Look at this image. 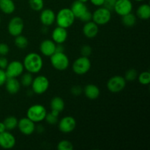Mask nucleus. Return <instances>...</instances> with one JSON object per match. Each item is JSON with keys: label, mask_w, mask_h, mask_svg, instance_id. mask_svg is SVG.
Here are the masks:
<instances>
[{"label": "nucleus", "mask_w": 150, "mask_h": 150, "mask_svg": "<svg viewBox=\"0 0 150 150\" xmlns=\"http://www.w3.org/2000/svg\"><path fill=\"white\" fill-rule=\"evenodd\" d=\"M22 63L24 70L32 74L40 73L43 67V60L42 57L35 52H31L26 54Z\"/></svg>", "instance_id": "f257e3e1"}, {"label": "nucleus", "mask_w": 150, "mask_h": 150, "mask_svg": "<svg viewBox=\"0 0 150 150\" xmlns=\"http://www.w3.org/2000/svg\"><path fill=\"white\" fill-rule=\"evenodd\" d=\"M75 19L76 17L70 8L64 7L59 10L57 14L56 15L55 22L58 26L67 29L73 26L75 22Z\"/></svg>", "instance_id": "f03ea898"}, {"label": "nucleus", "mask_w": 150, "mask_h": 150, "mask_svg": "<svg viewBox=\"0 0 150 150\" xmlns=\"http://www.w3.org/2000/svg\"><path fill=\"white\" fill-rule=\"evenodd\" d=\"M47 114V110L41 104H35L29 107L26 111V117L35 123L44 121Z\"/></svg>", "instance_id": "7ed1b4c3"}, {"label": "nucleus", "mask_w": 150, "mask_h": 150, "mask_svg": "<svg viewBox=\"0 0 150 150\" xmlns=\"http://www.w3.org/2000/svg\"><path fill=\"white\" fill-rule=\"evenodd\" d=\"M51 65L59 71L66 70L70 64V60L64 52H55L50 57Z\"/></svg>", "instance_id": "20e7f679"}, {"label": "nucleus", "mask_w": 150, "mask_h": 150, "mask_svg": "<svg viewBox=\"0 0 150 150\" xmlns=\"http://www.w3.org/2000/svg\"><path fill=\"white\" fill-rule=\"evenodd\" d=\"M91 66L92 63L89 57L81 56L73 62L72 69L76 74L79 76H83L89 71Z\"/></svg>", "instance_id": "39448f33"}, {"label": "nucleus", "mask_w": 150, "mask_h": 150, "mask_svg": "<svg viewBox=\"0 0 150 150\" xmlns=\"http://www.w3.org/2000/svg\"><path fill=\"white\" fill-rule=\"evenodd\" d=\"M49 85L50 82L48 78L42 75H40L34 78L31 86L33 93L36 95H42L47 92L49 88Z\"/></svg>", "instance_id": "423d86ee"}, {"label": "nucleus", "mask_w": 150, "mask_h": 150, "mask_svg": "<svg viewBox=\"0 0 150 150\" xmlns=\"http://www.w3.org/2000/svg\"><path fill=\"white\" fill-rule=\"evenodd\" d=\"M111 19V11L104 7H99L92 13V21L95 22L98 26L105 25Z\"/></svg>", "instance_id": "0eeeda50"}, {"label": "nucleus", "mask_w": 150, "mask_h": 150, "mask_svg": "<svg viewBox=\"0 0 150 150\" xmlns=\"http://www.w3.org/2000/svg\"><path fill=\"white\" fill-rule=\"evenodd\" d=\"M127 81L123 76H114L107 81V89L111 93H119L125 88Z\"/></svg>", "instance_id": "6e6552de"}, {"label": "nucleus", "mask_w": 150, "mask_h": 150, "mask_svg": "<svg viewBox=\"0 0 150 150\" xmlns=\"http://www.w3.org/2000/svg\"><path fill=\"white\" fill-rule=\"evenodd\" d=\"M24 29V23L23 19L18 16L13 17L7 24V31L11 36L16 37L21 35Z\"/></svg>", "instance_id": "1a4fd4ad"}, {"label": "nucleus", "mask_w": 150, "mask_h": 150, "mask_svg": "<svg viewBox=\"0 0 150 150\" xmlns=\"http://www.w3.org/2000/svg\"><path fill=\"white\" fill-rule=\"evenodd\" d=\"M4 70L7 78H18L23 74L24 67L21 62L14 60L8 63Z\"/></svg>", "instance_id": "9d476101"}, {"label": "nucleus", "mask_w": 150, "mask_h": 150, "mask_svg": "<svg viewBox=\"0 0 150 150\" xmlns=\"http://www.w3.org/2000/svg\"><path fill=\"white\" fill-rule=\"evenodd\" d=\"M58 127L60 132L64 134H67L76 129V120L72 116H66L58 121Z\"/></svg>", "instance_id": "9b49d317"}, {"label": "nucleus", "mask_w": 150, "mask_h": 150, "mask_svg": "<svg viewBox=\"0 0 150 150\" xmlns=\"http://www.w3.org/2000/svg\"><path fill=\"white\" fill-rule=\"evenodd\" d=\"M18 129L24 136H30L35 131V123L28 117H23L18 121Z\"/></svg>", "instance_id": "f8f14e48"}, {"label": "nucleus", "mask_w": 150, "mask_h": 150, "mask_svg": "<svg viewBox=\"0 0 150 150\" xmlns=\"http://www.w3.org/2000/svg\"><path fill=\"white\" fill-rule=\"evenodd\" d=\"M133 5L131 0H116L114 10L117 15L122 16L132 13Z\"/></svg>", "instance_id": "ddd939ff"}, {"label": "nucleus", "mask_w": 150, "mask_h": 150, "mask_svg": "<svg viewBox=\"0 0 150 150\" xmlns=\"http://www.w3.org/2000/svg\"><path fill=\"white\" fill-rule=\"evenodd\" d=\"M16 144V137L7 130L0 133V147L4 149H13Z\"/></svg>", "instance_id": "4468645a"}, {"label": "nucleus", "mask_w": 150, "mask_h": 150, "mask_svg": "<svg viewBox=\"0 0 150 150\" xmlns=\"http://www.w3.org/2000/svg\"><path fill=\"white\" fill-rule=\"evenodd\" d=\"M40 15V20L44 26H50L55 23L56 14L51 9H42Z\"/></svg>", "instance_id": "2eb2a0df"}, {"label": "nucleus", "mask_w": 150, "mask_h": 150, "mask_svg": "<svg viewBox=\"0 0 150 150\" xmlns=\"http://www.w3.org/2000/svg\"><path fill=\"white\" fill-rule=\"evenodd\" d=\"M67 37H68V33L67 29L58 26L57 27L54 28L51 33L52 40L56 44H63L67 40Z\"/></svg>", "instance_id": "dca6fc26"}, {"label": "nucleus", "mask_w": 150, "mask_h": 150, "mask_svg": "<svg viewBox=\"0 0 150 150\" xmlns=\"http://www.w3.org/2000/svg\"><path fill=\"white\" fill-rule=\"evenodd\" d=\"M82 32H83V35L86 38L92 39L98 35V32H99V26L92 21L86 22V23H84Z\"/></svg>", "instance_id": "f3484780"}, {"label": "nucleus", "mask_w": 150, "mask_h": 150, "mask_svg": "<svg viewBox=\"0 0 150 150\" xmlns=\"http://www.w3.org/2000/svg\"><path fill=\"white\" fill-rule=\"evenodd\" d=\"M57 44L52 40H44L40 45V51L45 57H51L56 52Z\"/></svg>", "instance_id": "a211bd4d"}, {"label": "nucleus", "mask_w": 150, "mask_h": 150, "mask_svg": "<svg viewBox=\"0 0 150 150\" xmlns=\"http://www.w3.org/2000/svg\"><path fill=\"white\" fill-rule=\"evenodd\" d=\"M5 89L9 94L16 95L20 91L21 85L20 81L17 79V78H7L5 83Z\"/></svg>", "instance_id": "6ab92c4d"}, {"label": "nucleus", "mask_w": 150, "mask_h": 150, "mask_svg": "<svg viewBox=\"0 0 150 150\" xmlns=\"http://www.w3.org/2000/svg\"><path fill=\"white\" fill-rule=\"evenodd\" d=\"M83 92L88 99L92 100L98 99L100 95V90L99 87L93 83H89L86 85L83 89Z\"/></svg>", "instance_id": "aec40b11"}, {"label": "nucleus", "mask_w": 150, "mask_h": 150, "mask_svg": "<svg viewBox=\"0 0 150 150\" xmlns=\"http://www.w3.org/2000/svg\"><path fill=\"white\" fill-rule=\"evenodd\" d=\"M70 10H72L73 13L74 14L76 18H79L83 13L86 11H87L88 8L87 6L86 5V3H83L81 1H79L78 0H76L72 3Z\"/></svg>", "instance_id": "412c9836"}, {"label": "nucleus", "mask_w": 150, "mask_h": 150, "mask_svg": "<svg viewBox=\"0 0 150 150\" xmlns=\"http://www.w3.org/2000/svg\"><path fill=\"white\" fill-rule=\"evenodd\" d=\"M0 10L4 14L10 15L16 10V4L13 0H0Z\"/></svg>", "instance_id": "4be33fe9"}, {"label": "nucleus", "mask_w": 150, "mask_h": 150, "mask_svg": "<svg viewBox=\"0 0 150 150\" xmlns=\"http://www.w3.org/2000/svg\"><path fill=\"white\" fill-rule=\"evenodd\" d=\"M136 17L142 20H148L150 18V6L149 4H142L136 10Z\"/></svg>", "instance_id": "5701e85b"}, {"label": "nucleus", "mask_w": 150, "mask_h": 150, "mask_svg": "<svg viewBox=\"0 0 150 150\" xmlns=\"http://www.w3.org/2000/svg\"><path fill=\"white\" fill-rule=\"evenodd\" d=\"M64 106H65V104H64V100L60 97H54L50 102V107L51 110H55L59 112H62L64 109Z\"/></svg>", "instance_id": "b1692460"}, {"label": "nucleus", "mask_w": 150, "mask_h": 150, "mask_svg": "<svg viewBox=\"0 0 150 150\" xmlns=\"http://www.w3.org/2000/svg\"><path fill=\"white\" fill-rule=\"evenodd\" d=\"M137 21V17L133 13H130L122 16V23L126 27H133Z\"/></svg>", "instance_id": "393cba45"}, {"label": "nucleus", "mask_w": 150, "mask_h": 150, "mask_svg": "<svg viewBox=\"0 0 150 150\" xmlns=\"http://www.w3.org/2000/svg\"><path fill=\"white\" fill-rule=\"evenodd\" d=\"M18 120L14 116H9L5 120H4V124L5 125L6 130H13L17 127L18 125Z\"/></svg>", "instance_id": "a878e982"}, {"label": "nucleus", "mask_w": 150, "mask_h": 150, "mask_svg": "<svg viewBox=\"0 0 150 150\" xmlns=\"http://www.w3.org/2000/svg\"><path fill=\"white\" fill-rule=\"evenodd\" d=\"M14 44L17 48H20V49H24L28 46L29 44V41L26 37L23 36V35H19L18 36L15 37L14 40Z\"/></svg>", "instance_id": "bb28decb"}, {"label": "nucleus", "mask_w": 150, "mask_h": 150, "mask_svg": "<svg viewBox=\"0 0 150 150\" xmlns=\"http://www.w3.org/2000/svg\"><path fill=\"white\" fill-rule=\"evenodd\" d=\"M33 79L34 78L32 73H29V72L23 73V74H22L21 78V85H22L23 87H29L32 85Z\"/></svg>", "instance_id": "cd10ccee"}, {"label": "nucleus", "mask_w": 150, "mask_h": 150, "mask_svg": "<svg viewBox=\"0 0 150 150\" xmlns=\"http://www.w3.org/2000/svg\"><path fill=\"white\" fill-rule=\"evenodd\" d=\"M29 5L34 11H41L44 8V0H29Z\"/></svg>", "instance_id": "c85d7f7f"}, {"label": "nucleus", "mask_w": 150, "mask_h": 150, "mask_svg": "<svg viewBox=\"0 0 150 150\" xmlns=\"http://www.w3.org/2000/svg\"><path fill=\"white\" fill-rule=\"evenodd\" d=\"M138 75L139 74H138V72L136 69L130 68L125 72V74L124 78L127 82L134 81L135 80L137 79Z\"/></svg>", "instance_id": "c756f323"}, {"label": "nucleus", "mask_w": 150, "mask_h": 150, "mask_svg": "<svg viewBox=\"0 0 150 150\" xmlns=\"http://www.w3.org/2000/svg\"><path fill=\"white\" fill-rule=\"evenodd\" d=\"M139 82L142 85H148L150 83V73L149 71H144L138 75Z\"/></svg>", "instance_id": "7c9ffc66"}, {"label": "nucleus", "mask_w": 150, "mask_h": 150, "mask_svg": "<svg viewBox=\"0 0 150 150\" xmlns=\"http://www.w3.org/2000/svg\"><path fill=\"white\" fill-rule=\"evenodd\" d=\"M57 149L58 150H73V145L70 141L62 140L57 144Z\"/></svg>", "instance_id": "2f4dec72"}, {"label": "nucleus", "mask_w": 150, "mask_h": 150, "mask_svg": "<svg viewBox=\"0 0 150 150\" xmlns=\"http://www.w3.org/2000/svg\"><path fill=\"white\" fill-rule=\"evenodd\" d=\"M45 120L46 121V122L49 125H56L57 123H58V121H59L58 117L54 115L51 112H49V113L47 112Z\"/></svg>", "instance_id": "473e14b6"}, {"label": "nucleus", "mask_w": 150, "mask_h": 150, "mask_svg": "<svg viewBox=\"0 0 150 150\" xmlns=\"http://www.w3.org/2000/svg\"><path fill=\"white\" fill-rule=\"evenodd\" d=\"M92 53V48L90 45H84L81 48V54L83 57H90Z\"/></svg>", "instance_id": "72a5a7b5"}, {"label": "nucleus", "mask_w": 150, "mask_h": 150, "mask_svg": "<svg viewBox=\"0 0 150 150\" xmlns=\"http://www.w3.org/2000/svg\"><path fill=\"white\" fill-rule=\"evenodd\" d=\"M10 52V47L7 43H0V56H7Z\"/></svg>", "instance_id": "f704fd0d"}, {"label": "nucleus", "mask_w": 150, "mask_h": 150, "mask_svg": "<svg viewBox=\"0 0 150 150\" xmlns=\"http://www.w3.org/2000/svg\"><path fill=\"white\" fill-rule=\"evenodd\" d=\"M81 21L83 23H86V22H89L91 21L92 19V13L91 12H89V10L85 12L80 18H79Z\"/></svg>", "instance_id": "c9c22d12"}, {"label": "nucleus", "mask_w": 150, "mask_h": 150, "mask_svg": "<svg viewBox=\"0 0 150 150\" xmlns=\"http://www.w3.org/2000/svg\"><path fill=\"white\" fill-rule=\"evenodd\" d=\"M70 92L73 95H75V96H79L83 92V89L79 85H75L70 89Z\"/></svg>", "instance_id": "e433bc0d"}, {"label": "nucleus", "mask_w": 150, "mask_h": 150, "mask_svg": "<svg viewBox=\"0 0 150 150\" xmlns=\"http://www.w3.org/2000/svg\"><path fill=\"white\" fill-rule=\"evenodd\" d=\"M115 2L116 0H105L103 7H105L106 9L109 10L110 11H112V10H114Z\"/></svg>", "instance_id": "4c0bfd02"}, {"label": "nucleus", "mask_w": 150, "mask_h": 150, "mask_svg": "<svg viewBox=\"0 0 150 150\" xmlns=\"http://www.w3.org/2000/svg\"><path fill=\"white\" fill-rule=\"evenodd\" d=\"M7 79V76L5 73V70L0 68V86L4 85Z\"/></svg>", "instance_id": "58836bf2"}, {"label": "nucleus", "mask_w": 150, "mask_h": 150, "mask_svg": "<svg viewBox=\"0 0 150 150\" xmlns=\"http://www.w3.org/2000/svg\"><path fill=\"white\" fill-rule=\"evenodd\" d=\"M8 63V60H7V59L5 57H4V56H0V68L3 69V70H5Z\"/></svg>", "instance_id": "ea45409f"}, {"label": "nucleus", "mask_w": 150, "mask_h": 150, "mask_svg": "<svg viewBox=\"0 0 150 150\" xmlns=\"http://www.w3.org/2000/svg\"><path fill=\"white\" fill-rule=\"evenodd\" d=\"M89 1H90L94 6L99 7H102V6L103 5V3L105 0H89Z\"/></svg>", "instance_id": "a19ab883"}, {"label": "nucleus", "mask_w": 150, "mask_h": 150, "mask_svg": "<svg viewBox=\"0 0 150 150\" xmlns=\"http://www.w3.org/2000/svg\"><path fill=\"white\" fill-rule=\"evenodd\" d=\"M64 48L62 44H57L56 47V52H64Z\"/></svg>", "instance_id": "79ce46f5"}, {"label": "nucleus", "mask_w": 150, "mask_h": 150, "mask_svg": "<svg viewBox=\"0 0 150 150\" xmlns=\"http://www.w3.org/2000/svg\"><path fill=\"white\" fill-rule=\"evenodd\" d=\"M5 130H6V127H5V125H4V122H0V133L5 131Z\"/></svg>", "instance_id": "37998d69"}, {"label": "nucleus", "mask_w": 150, "mask_h": 150, "mask_svg": "<svg viewBox=\"0 0 150 150\" xmlns=\"http://www.w3.org/2000/svg\"><path fill=\"white\" fill-rule=\"evenodd\" d=\"M35 130H38L39 133H42V132L44 130V128L42 127V125H40V126H38V127H35Z\"/></svg>", "instance_id": "c03bdc74"}, {"label": "nucleus", "mask_w": 150, "mask_h": 150, "mask_svg": "<svg viewBox=\"0 0 150 150\" xmlns=\"http://www.w3.org/2000/svg\"><path fill=\"white\" fill-rule=\"evenodd\" d=\"M78 1H81V2H83V3H86L88 1H89V0H78Z\"/></svg>", "instance_id": "a18cd8bd"}, {"label": "nucleus", "mask_w": 150, "mask_h": 150, "mask_svg": "<svg viewBox=\"0 0 150 150\" xmlns=\"http://www.w3.org/2000/svg\"><path fill=\"white\" fill-rule=\"evenodd\" d=\"M134 1H138V2H142V1H144V0H134Z\"/></svg>", "instance_id": "49530a36"}, {"label": "nucleus", "mask_w": 150, "mask_h": 150, "mask_svg": "<svg viewBox=\"0 0 150 150\" xmlns=\"http://www.w3.org/2000/svg\"><path fill=\"white\" fill-rule=\"evenodd\" d=\"M0 23H1V17H0Z\"/></svg>", "instance_id": "de8ad7c7"}]
</instances>
